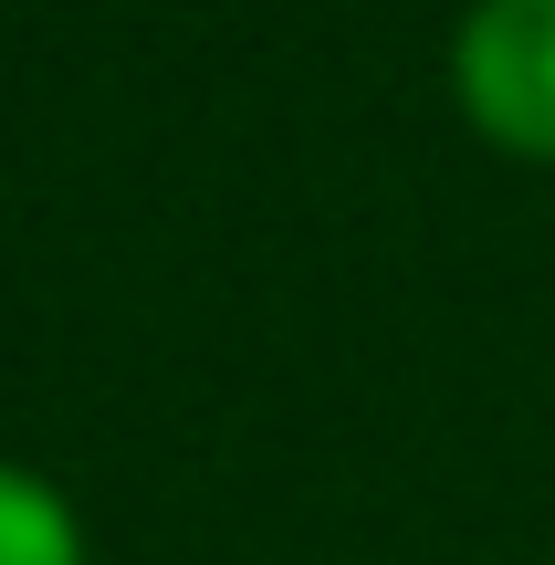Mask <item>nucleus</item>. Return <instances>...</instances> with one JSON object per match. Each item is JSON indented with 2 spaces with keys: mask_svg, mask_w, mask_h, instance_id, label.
Masks as SVG:
<instances>
[{
  "mask_svg": "<svg viewBox=\"0 0 555 565\" xmlns=\"http://www.w3.org/2000/svg\"><path fill=\"white\" fill-rule=\"evenodd\" d=\"M440 84L493 158L555 168V0H461Z\"/></svg>",
  "mask_w": 555,
  "mask_h": 565,
  "instance_id": "obj_1",
  "label": "nucleus"
},
{
  "mask_svg": "<svg viewBox=\"0 0 555 565\" xmlns=\"http://www.w3.org/2000/svg\"><path fill=\"white\" fill-rule=\"evenodd\" d=\"M0 565H84V513L21 461H0Z\"/></svg>",
  "mask_w": 555,
  "mask_h": 565,
  "instance_id": "obj_2",
  "label": "nucleus"
}]
</instances>
